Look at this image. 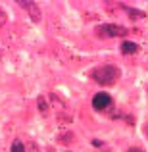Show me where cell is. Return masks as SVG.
<instances>
[{"label":"cell","instance_id":"obj_4","mask_svg":"<svg viewBox=\"0 0 148 152\" xmlns=\"http://www.w3.org/2000/svg\"><path fill=\"white\" fill-rule=\"evenodd\" d=\"M21 6L25 8V12L31 15V19H33L35 23L41 21V8H39L37 2H31V0H25V2H21Z\"/></svg>","mask_w":148,"mask_h":152},{"label":"cell","instance_id":"obj_8","mask_svg":"<svg viewBox=\"0 0 148 152\" xmlns=\"http://www.w3.org/2000/svg\"><path fill=\"white\" fill-rule=\"evenodd\" d=\"M39 110H41L42 114H46V102H44V98H39Z\"/></svg>","mask_w":148,"mask_h":152},{"label":"cell","instance_id":"obj_3","mask_svg":"<svg viewBox=\"0 0 148 152\" xmlns=\"http://www.w3.org/2000/svg\"><path fill=\"white\" fill-rule=\"evenodd\" d=\"M112 106V96L108 93H96L93 96V108L98 112H104Z\"/></svg>","mask_w":148,"mask_h":152},{"label":"cell","instance_id":"obj_1","mask_svg":"<svg viewBox=\"0 0 148 152\" xmlns=\"http://www.w3.org/2000/svg\"><path fill=\"white\" fill-rule=\"evenodd\" d=\"M119 73H121L119 67L112 66V64H106V66H100L96 69H93V79L102 87H110L119 79Z\"/></svg>","mask_w":148,"mask_h":152},{"label":"cell","instance_id":"obj_6","mask_svg":"<svg viewBox=\"0 0 148 152\" xmlns=\"http://www.w3.org/2000/svg\"><path fill=\"white\" fill-rule=\"evenodd\" d=\"M12 152H25V146H23L21 141H15L14 145H12Z\"/></svg>","mask_w":148,"mask_h":152},{"label":"cell","instance_id":"obj_5","mask_svg":"<svg viewBox=\"0 0 148 152\" xmlns=\"http://www.w3.org/2000/svg\"><path fill=\"white\" fill-rule=\"evenodd\" d=\"M137 50H139V46L135 45V42H131V41L121 42V52H123V54H135Z\"/></svg>","mask_w":148,"mask_h":152},{"label":"cell","instance_id":"obj_9","mask_svg":"<svg viewBox=\"0 0 148 152\" xmlns=\"http://www.w3.org/2000/svg\"><path fill=\"white\" fill-rule=\"evenodd\" d=\"M127 152H144V150H141V148H129Z\"/></svg>","mask_w":148,"mask_h":152},{"label":"cell","instance_id":"obj_7","mask_svg":"<svg viewBox=\"0 0 148 152\" xmlns=\"http://www.w3.org/2000/svg\"><path fill=\"white\" fill-rule=\"evenodd\" d=\"M6 21H8V15H6V12L0 8V27H4L6 25Z\"/></svg>","mask_w":148,"mask_h":152},{"label":"cell","instance_id":"obj_10","mask_svg":"<svg viewBox=\"0 0 148 152\" xmlns=\"http://www.w3.org/2000/svg\"><path fill=\"white\" fill-rule=\"evenodd\" d=\"M144 133H146V139H148V123H144Z\"/></svg>","mask_w":148,"mask_h":152},{"label":"cell","instance_id":"obj_2","mask_svg":"<svg viewBox=\"0 0 148 152\" xmlns=\"http://www.w3.org/2000/svg\"><path fill=\"white\" fill-rule=\"evenodd\" d=\"M96 33L100 35V37H125L127 29L121 27V25H115V23H106V25L100 27Z\"/></svg>","mask_w":148,"mask_h":152}]
</instances>
